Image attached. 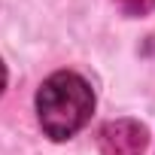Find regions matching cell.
<instances>
[{"mask_svg":"<svg viewBox=\"0 0 155 155\" xmlns=\"http://www.w3.org/2000/svg\"><path fill=\"white\" fill-rule=\"evenodd\" d=\"M94 110L91 85L73 70L52 73L37 91V116L52 140H67L82 131Z\"/></svg>","mask_w":155,"mask_h":155,"instance_id":"1","label":"cell"},{"mask_svg":"<svg viewBox=\"0 0 155 155\" xmlns=\"http://www.w3.org/2000/svg\"><path fill=\"white\" fill-rule=\"evenodd\" d=\"M146 143L149 134L134 119H116L97 131V146L104 155H143Z\"/></svg>","mask_w":155,"mask_h":155,"instance_id":"2","label":"cell"},{"mask_svg":"<svg viewBox=\"0 0 155 155\" xmlns=\"http://www.w3.org/2000/svg\"><path fill=\"white\" fill-rule=\"evenodd\" d=\"M116 3H119V9L125 15H149L155 0H116Z\"/></svg>","mask_w":155,"mask_h":155,"instance_id":"3","label":"cell"},{"mask_svg":"<svg viewBox=\"0 0 155 155\" xmlns=\"http://www.w3.org/2000/svg\"><path fill=\"white\" fill-rule=\"evenodd\" d=\"M3 88H6V67H3V61H0V94H3Z\"/></svg>","mask_w":155,"mask_h":155,"instance_id":"4","label":"cell"}]
</instances>
